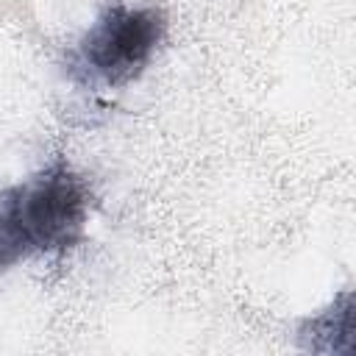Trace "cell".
Instances as JSON below:
<instances>
[{"instance_id":"1","label":"cell","mask_w":356,"mask_h":356,"mask_svg":"<svg viewBox=\"0 0 356 356\" xmlns=\"http://www.w3.org/2000/svg\"><path fill=\"white\" fill-rule=\"evenodd\" d=\"M89 217L86 184L64 164L25 178L0 192V273L8 267L72 248Z\"/></svg>"},{"instance_id":"2","label":"cell","mask_w":356,"mask_h":356,"mask_svg":"<svg viewBox=\"0 0 356 356\" xmlns=\"http://www.w3.org/2000/svg\"><path fill=\"white\" fill-rule=\"evenodd\" d=\"M164 28V17L156 8L111 6L72 50L70 72L103 86L131 83L150 64Z\"/></svg>"}]
</instances>
